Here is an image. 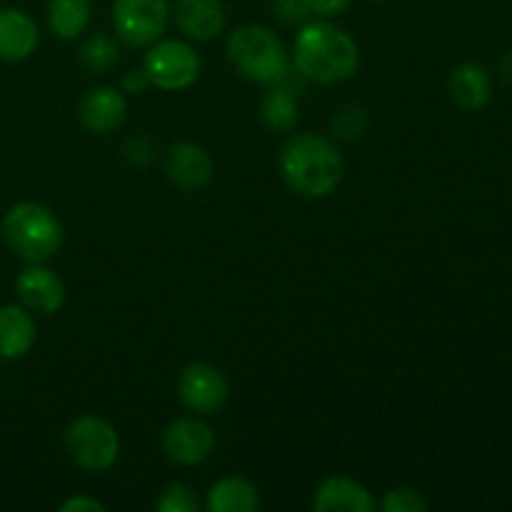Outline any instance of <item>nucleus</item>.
<instances>
[{
    "instance_id": "nucleus-21",
    "label": "nucleus",
    "mask_w": 512,
    "mask_h": 512,
    "mask_svg": "<svg viewBox=\"0 0 512 512\" xmlns=\"http://www.w3.org/2000/svg\"><path fill=\"white\" fill-rule=\"evenodd\" d=\"M80 63L88 73L105 75L120 63V43L108 33H93L80 45Z\"/></svg>"
},
{
    "instance_id": "nucleus-8",
    "label": "nucleus",
    "mask_w": 512,
    "mask_h": 512,
    "mask_svg": "<svg viewBox=\"0 0 512 512\" xmlns=\"http://www.w3.org/2000/svg\"><path fill=\"white\" fill-rule=\"evenodd\" d=\"M175 393L190 413L218 415L223 405L228 403L230 383L223 370L198 360V363H188L180 370Z\"/></svg>"
},
{
    "instance_id": "nucleus-4",
    "label": "nucleus",
    "mask_w": 512,
    "mask_h": 512,
    "mask_svg": "<svg viewBox=\"0 0 512 512\" xmlns=\"http://www.w3.org/2000/svg\"><path fill=\"white\" fill-rule=\"evenodd\" d=\"M5 243L25 263H48L63 248L65 230L58 215L43 203L23 200L3 218Z\"/></svg>"
},
{
    "instance_id": "nucleus-10",
    "label": "nucleus",
    "mask_w": 512,
    "mask_h": 512,
    "mask_svg": "<svg viewBox=\"0 0 512 512\" xmlns=\"http://www.w3.org/2000/svg\"><path fill=\"white\" fill-rule=\"evenodd\" d=\"M163 170L168 183L178 190H185V193L203 190L215 175V165L208 150L198 143H190V140L175 143L165 150Z\"/></svg>"
},
{
    "instance_id": "nucleus-24",
    "label": "nucleus",
    "mask_w": 512,
    "mask_h": 512,
    "mask_svg": "<svg viewBox=\"0 0 512 512\" xmlns=\"http://www.w3.org/2000/svg\"><path fill=\"white\" fill-rule=\"evenodd\" d=\"M368 128V113L360 105H345L333 118V135L343 140H358Z\"/></svg>"
},
{
    "instance_id": "nucleus-18",
    "label": "nucleus",
    "mask_w": 512,
    "mask_h": 512,
    "mask_svg": "<svg viewBox=\"0 0 512 512\" xmlns=\"http://www.w3.org/2000/svg\"><path fill=\"white\" fill-rule=\"evenodd\" d=\"M205 508L210 512H255L260 508V490L250 478L225 475L205 493Z\"/></svg>"
},
{
    "instance_id": "nucleus-6",
    "label": "nucleus",
    "mask_w": 512,
    "mask_h": 512,
    "mask_svg": "<svg viewBox=\"0 0 512 512\" xmlns=\"http://www.w3.org/2000/svg\"><path fill=\"white\" fill-rule=\"evenodd\" d=\"M143 73L148 75L150 88L178 93L200 78V55L188 40L160 38L145 48Z\"/></svg>"
},
{
    "instance_id": "nucleus-23",
    "label": "nucleus",
    "mask_w": 512,
    "mask_h": 512,
    "mask_svg": "<svg viewBox=\"0 0 512 512\" xmlns=\"http://www.w3.org/2000/svg\"><path fill=\"white\" fill-rule=\"evenodd\" d=\"M428 505V498H425L420 490L400 485V488H390L388 493L380 498L378 508L383 512H425Z\"/></svg>"
},
{
    "instance_id": "nucleus-20",
    "label": "nucleus",
    "mask_w": 512,
    "mask_h": 512,
    "mask_svg": "<svg viewBox=\"0 0 512 512\" xmlns=\"http://www.w3.org/2000/svg\"><path fill=\"white\" fill-rule=\"evenodd\" d=\"M90 18H93L90 0H48V28L55 38H80L88 30Z\"/></svg>"
},
{
    "instance_id": "nucleus-14",
    "label": "nucleus",
    "mask_w": 512,
    "mask_h": 512,
    "mask_svg": "<svg viewBox=\"0 0 512 512\" xmlns=\"http://www.w3.org/2000/svg\"><path fill=\"white\" fill-rule=\"evenodd\" d=\"M375 508L373 493L348 475H330L313 495L315 512H373Z\"/></svg>"
},
{
    "instance_id": "nucleus-9",
    "label": "nucleus",
    "mask_w": 512,
    "mask_h": 512,
    "mask_svg": "<svg viewBox=\"0 0 512 512\" xmlns=\"http://www.w3.org/2000/svg\"><path fill=\"white\" fill-rule=\"evenodd\" d=\"M160 445H163L165 458L173 465L195 468V465L205 463L215 450V430L198 415H185V418H175L173 423H168Z\"/></svg>"
},
{
    "instance_id": "nucleus-1",
    "label": "nucleus",
    "mask_w": 512,
    "mask_h": 512,
    "mask_svg": "<svg viewBox=\"0 0 512 512\" xmlns=\"http://www.w3.org/2000/svg\"><path fill=\"white\" fill-rule=\"evenodd\" d=\"M290 63L295 73L315 85H338L360 68V45L353 35L328 18L303 23L293 40Z\"/></svg>"
},
{
    "instance_id": "nucleus-30",
    "label": "nucleus",
    "mask_w": 512,
    "mask_h": 512,
    "mask_svg": "<svg viewBox=\"0 0 512 512\" xmlns=\"http://www.w3.org/2000/svg\"><path fill=\"white\" fill-rule=\"evenodd\" d=\"M500 73H503V80H508L512 85V50L510 53H505L503 63H500Z\"/></svg>"
},
{
    "instance_id": "nucleus-26",
    "label": "nucleus",
    "mask_w": 512,
    "mask_h": 512,
    "mask_svg": "<svg viewBox=\"0 0 512 512\" xmlns=\"http://www.w3.org/2000/svg\"><path fill=\"white\" fill-rule=\"evenodd\" d=\"M275 13L285 23H305L310 18V10L305 0H275Z\"/></svg>"
},
{
    "instance_id": "nucleus-16",
    "label": "nucleus",
    "mask_w": 512,
    "mask_h": 512,
    "mask_svg": "<svg viewBox=\"0 0 512 512\" xmlns=\"http://www.w3.org/2000/svg\"><path fill=\"white\" fill-rule=\"evenodd\" d=\"M38 338V325L33 313L23 305H3L0 308V358L20 360L33 350Z\"/></svg>"
},
{
    "instance_id": "nucleus-25",
    "label": "nucleus",
    "mask_w": 512,
    "mask_h": 512,
    "mask_svg": "<svg viewBox=\"0 0 512 512\" xmlns=\"http://www.w3.org/2000/svg\"><path fill=\"white\" fill-rule=\"evenodd\" d=\"M123 155L128 163L138 165V168H145L155 160V143L148 138V135H133V138L125 140L123 145Z\"/></svg>"
},
{
    "instance_id": "nucleus-27",
    "label": "nucleus",
    "mask_w": 512,
    "mask_h": 512,
    "mask_svg": "<svg viewBox=\"0 0 512 512\" xmlns=\"http://www.w3.org/2000/svg\"><path fill=\"white\" fill-rule=\"evenodd\" d=\"M305 5H308L310 15H315V18H338L340 13H345V10L353 5V0H305Z\"/></svg>"
},
{
    "instance_id": "nucleus-29",
    "label": "nucleus",
    "mask_w": 512,
    "mask_h": 512,
    "mask_svg": "<svg viewBox=\"0 0 512 512\" xmlns=\"http://www.w3.org/2000/svg\"><path fill=\"white\" fill-rule=\"evenodd\" d=\"M60 512H105V505L90 495H73L60 505Z\"/></svg>"
},
{
    "instance_id": "nucleus-7",
    "label": "nucleus",
    "mask_w": 512,
    "mask_h": 512,
    "mask_svg": "<svg viewBox=\"0 0 512 512\" xmlns=\"http://www.w3.org/2000/svg\"><path fill=\"white\" fill-rule=\"evenodd\" d=\"M170 23V0H115L113 25L120 43L148 48L160 40Z\"/></svg>"
},
{
    "instance_id": "nucleus-13",
    "label": "nucleus",
    "mask_w": 512,
    "mask_h": 512,
    "mask_svg": "<svg viewBox=\"0 0 512 512\" xmlns=\"http://www.w3.org/2000/svg\"><path fill=\"white\" fill-rule=\"evenodd\" d=\"M170 18L188 40L210 43L228 25V10L223 0H175L170 3Z\"/></svg>"
},
{
    "instance_id": "nucleus-15",
    "label": "nucleus",
    "mask_w": 512,
    "mask_h": 512,
    "mask_svg": "<svg viewBox=\"0 0 512 512\" xmlns=\"http://www.w3.org/2000/svg\"><path fill=\"white\" fill-rule=\"evenodd\" d=\"M40 43L38 23L20 8H0V60L20 63L35 53Z\"/></svg>"
},
{
    "instance_id": "nucleus-22",
    "label": "nucleus",
    "mask_w": 512,
    "mask_h": 512,
    "mask_svg": "<svg viewBox=\"0 0 512 512\" xmlns=\"http://www.w3.org/2000/svg\"><path fill=\"white\" fill-rule=\"evenodd\" d=\"M200 508H203V503L198 498V490L190 488L188 483H180V480L165 485L160 498L155 500L158 512H198Z\"/></svg>"
},
{
    "instance_id": "nucleus-11",
    "label": "nucleus",
    "mask_w": 512,
    "mask_h": 512,
    "mask_svg": "<svg viewBox=\"0 0 512 512\" xmlns=\"http://www.w3.org/2000/svg\"><path fill=\"white\" fill-rule=\"evenodd\" d=\"M15 293L20 305L30 313L55 315L65 305V283L55 270L45 263H28L15 278Z\"/></svg>"
},
{
    "instance_id": "nucleus-28",
    "label": "nucleus",
    "mask_w": 512,
    "mask_h": 512,
    "mask_svg": "<svg viewBox=\"0 0 512 512\" xmlns=\"http://www.w3.org/2000/svg\"><path fill=\"white\" fill-rule=\"evenodd\" d=\"M148 88H150V80L148 75L143 73V68L125 70L123 78H120V90H123L125 95H143Z\"/></svg>"
},
{
    "instance_id": "nucleus-5",
    "label": "nucleus",
    "mask_w": 512,
    "mask_h": 512,
    "mask_svg": "<svg viewBox=\"0 0 512 512\" xmlns=\"http://www.w3.org/2000/svg\"><path fill=\"white\" fill-rule=\"evenodd\" d=\"M65 453L85 473H105L120 455V435L110 420L83 413L65 428Z\"/></svg>"
},
{
    "instance_id": "nucleus-2",
    "label": "nucleus",
    "mask_w": 512,
    "mask_h": 512,
    "mask_svg": "<svg viewBox=\"0 0 512 512\" xmlns=\"http://www.w3.org/2000/svg\"><path fill=\"white\" fill-rule=\"evenodd\" d=\"M278 168L285 185L295 195L323 200L343 183L345 158L335 140L315 133H298L290 135L280 148Z\"/></svg>"
},
{
    "instance_id": "nucleus-12",
    "label": "nucleus",
    "mask_w": 512,
    "mask_h": 512,
    "mask_svg": "<svg viewBox=\"0 0 512 512\" xmlns=\"http://www.w3.org/2000/svg\"><path fill=\"white\" fill-rule=\"evenodd\" d=\"M128 98L115 85H95L83 95L78 105L80 125L90 135H110L125 123Z\"/></svg>"
},
{
    "instance_id": "nucleus-3",
    "label": "nucleus",
    "mask_w": 512,
    "mask_h": 512,
    "mask_svg": "<svg viewBox=\"0 0 512 512\" xmlns=\"http://www.w3.org/2000/svg\"><path fill=\"white\" fill-rule=\"evenodd\" d=\"M225 55L240 78L258 85L283 83L290 73V55L268 25L245 23L228 35Z\"/></svg>"
},
{
    "instance_id": "nucleus-17",
    "label": "nucleus",
    "mask_w": 512,
    "mask_h": 512,
    "mask_svg": "<svg viewBox=\"0 0 512 512\" xmlns=\"http://www.w3.org/2000/svg\"><path fill=\"white\" fill-rule=\"evenodd\" d=\"M450 98L463 110H483L493 98V80L480 63H460L448 80Z\"/></svg>"
},
{
    "instance_id": "nucleus-19",
    "label": "nucleus",
    "mask_w": 512,
    "mask_h": 512,
    "mask_svg": "<svg viewBox=\"0 0 512 512\" xmlns=\"http://www.w3.org/2000/svg\"><path fill=\"white\" fill-rule=\"evenodd\" d=\"M260 120L273 133H290L300 120V105L293 90L285 83L268 85L260 103Z\"/></svg>"
}]
</instances>
